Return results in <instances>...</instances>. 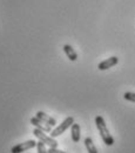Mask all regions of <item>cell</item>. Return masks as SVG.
I'll return each instance as SVG.
<instances>
[{"label":"cell","mask_w":135,"mask_h":153,"mask_svg":"<svg viewBox=\"0 0 135 153\" xmlns=\"http://www.w3.org/2000/svg\"><path fill=\"white\" fill-rule=\"evenodd\" d=\"M33 134H34L35 138H38L39 140L42 141L45 145H47L49 147H53V149H58V141L54 138H52L51 135H47L46 133H44V131H41L39 128H34Z\"/></svg>","instance_id":"obj_2"},{"label":"cell","mask_w":135,"mask_h":153,"mask_svg":"<svg viewBox=\"0 0 135 153\" xmlns=\"http://www.w3.org/2000/svg\"><path fill=\"white\" fill-rule=\"evenodd\" d=\"M95 125H97V131H99V133L101 135V139L103 140V143L107 146H112L114 144V138L112 137V134L109 133V130L107 128L106 121H105V119L101 115L95 117Z\"/></svg>","instance_id":"obj_1"},{"label":"cell","mask_w":135,"mask_h":153,"mask_svg":"<svg viewBox=\"0 0 135 153\" xmlns=\"http://www.w3.org/2000/svg\"><path fill=\"white\" fill-rule=\"evenodd\" d=\"M85 146H86V150L88 153H97V149L95 147L93 140L89 137L85 139Z\"/></svg>","instance_id":"obj_10"},{"label":"cell","mask_w":135,"mask_h":153,"mask_svg":"<svg viewBox=\"0 0 135 153\" xmlns=\"http://www.w3.org/2000/svg\"><path fill=\"white\" fill-rule=\"evenodd\" d=\"M117 62H119V58L111 57V58H108V59H106V60H103V61H101V62L97 65V68H99L100 71H105V70H108V68L115 66Z\"/></svg>","instance_id":"obj_6"},{"label":"cell","mask_w":135,"mask_h":153,"mask_svg":"<svg viewBox=\"0 0 135 153\" xmlns=\"http://www.w3.org/2000/svg\"><path fill=\"white\" fill-rule=\"evenodd\" d=\"M63 52L66 53L67 58L71 60V61H75L77 59V53L74 51V48L71 46V45H63Z\"/></svg>","instance_id":"obj_9"},{"label":"cell","mask_w":135,"mask_h":153,"mask_svg":"<svg viewBox=\"0 0 135 153\" xmlns=\"http://www.w3.org/2000/svg\"><path fill=\"white\" fill-rule=\"evenodd\" d=\"M71 135H72V140L73 143H79L80 138H81V130H80V125L79 124H73L71 126Z\"/></svg>","instance_id":"obj_7"},{"label":"cell","mask_w":135,"mask_h":153,"mask_svg":"<svg viewBox=\"0 0 135 153\" xmlns=\"http://www.w3.org/2000/svg\"><path fill=\"white\" fill-rule=\"evenodd\" d=\"M47 151H48V153H66L63 152V151H60L58 149H53V147H49Z\"/></svg>","instance_id":"obj_13"},{"label":"cell","mask_w":135,"mask_h":153,"mask_svg":"<svg viewBox=\"0 0 135 153\" xmlns=\"http://www.w3.org/2000/svg\"><path fill=\"white\" fill-rule=\"evenodd\" d=\"M73 124H74V118H73V117H67L59 126H57L54 130H52V131L49 132V135H51L52 138H57V137H59V135H61V134L63 133L67 128H69Z\"/></svg>","instance_id":"obj_3"},{"label":"cell","mask_w":135,"mask_h":153,"mask_svg":"<svg viewBox=\"0 0 135 153\" xmlns=\"http://www.w3.org/2000/svg\"><path fill=\"white\" fill-rule=\"evenodd\" d=\"M37 143H38V141H35V140H27V141H25V143H20V144H18V145H15V146L12 147L11 152L22 153V152H25V151H28V150H31V149L37 147Z\"/></svg>","instance_id":"obj_4"},{"label":"cell","mask_w":135,"mask_h":153,"mask_svg":"<svg viewBox=\"0 0 135 153\" xmlns=\"http://www.w3.org/2000/svg\"><path fill=\"white\" fill-rule=\"evenodd\" d=\"M31 124L35 127V128H39V130H41V131H44V132H51L52 131V126L51 125H48V124H46L45 121H42V120H40L38 117H33L32 119H31Z\"/></svg>","instance_id":"obj_5"},{"label":"cell","mask_w":135,"mask_h":153,"mask_svg":"<svg viewBox=\"0 0 135 153\" xmlns=\"http://www.w3.org/2000/svg\"><path fill=\"white\" fill-rule=\"evenodd\" d=\"M123 98H125L126 100H128V101L135 102V93H133V92H126V93L123 94Z\"/></svg>","instance_id":"obj_12"},{"label":"cell","mask_w":135,"mask_h":153,"mask_svg":"<svg viewBox=\"0 0 135 153\" xmlns=\"http://www.w3.org/2000/svg\"><path fill=\"white\" fill-rule=\"evenodd\" d=\"M35 117H38L40 120L45 121L46 124H48V125H51V126H55V125H57V121H55V119H54V118L49 117V115L46 114V113H45V112H42V111H39Z\"/></svg>","instance_id":"obj_8"},{"label":"cell","mask_w":135,"mask_h":153,"mask_svg":"<svg viewBox=\"0 0 135 153\" xmlns=\"http://www.w3.org/2000/svg\"><path fill=\"white\" fill-rule=\"evenodd\" d=\"M37 150H38V153H48V151L46 150L45 144L42 141H40V140L37 143Z\"/></svg>","instance_id":"obj_11"}]
</instances>
